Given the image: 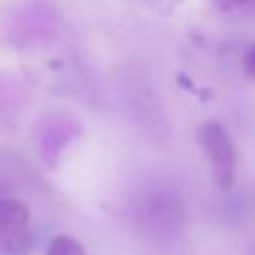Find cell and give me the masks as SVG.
I'll return each mask as SVG.
<instances>
[{
	"mask_svg": "<svg viewBox=\"0 0 255 255\" xmlns=\"http://www.w3.org/2000/svg\"><path fill=\"white\" fill-rule=\"evenodd\" d=\"M197 141L205 151L213 181L219 189H229L235 181L237 151L227 129L217 122H203L197 128Z\"/></svg>",
	"mask_w": 255,
	"mask_h": 255,
	"instance_id": "obj_1",
	"label": "cell"
},
{
	"mask_svg": "<svg viewBox=\"0 0 255 255\" xmlns=\"http://www.w3.org/2000/svg\"><path fill=\"white\" fill-rule=\"evenodd\" d=\"M30 211L18 199H0V255H30Z\"/></svg>",
	"mask_w": 255,
	"mask_h": 255,
	"instance_id": "obj_2",
	"label": "cell"
},
{
	"mask_svg": "<svg viewBox=\"0 0 255 255\" xmlns=\"http://www.w3.org/2000/svg\"><path fill=\"white\" fill-rule=\"evenodd\" d=\"M46 255H86V249L70 235H56L50 241Z\"/></svg>",
	"mask_w": 255,
	"mask_h": 255,
	"instance_id": "obj_3",
	"label": "cell"
},
{
	"mask_svg": "<svg viewBox=\"0 0 255 255\" xmlns=\"http://www.w3.org/2000/svg\"><path fill=\"white\" fill-rule=\"evenodd\" d=\"M243 64H245V70L251 78H255V44H251L245 52V58H243Z\"/></svg>",
	"mask_w": 255,
	"mask_h": 255,
	"instance_id": "obj_4",
	"label": "cell"
},
{
	"mask_svg": "<svg viewBox=\"0 0 255 255\" xmlns=\"http://www.w3.org/2000/svg\"><path fill=\"white\" fill-rule=\"evenodd\" d=\"M221 10H233V8H237V6H243V4H247L249 0H213Z\"/></svg>",
	"mask_w": 255,
	"mask_h": 255,
	"instance_id": "obj_5",
	"label": "cell"
}]
</instances>
